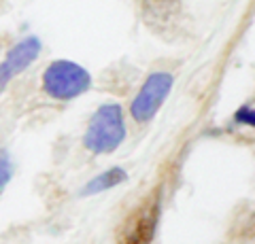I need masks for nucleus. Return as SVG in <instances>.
<instances>
[{"mask_svg":"<svg viewBox=\"0 0 255 244\" xmlns=\"http://www.w3.org/2000/svg\"><path fill=\"white\" fill-rule=\"evenodd\" d=\"M126 138L124 111L115 102H107L90 119V125L83 134V145L94 155L113 153Z\"/></svg>","mask_w":255,"mask_h":244,"instance_id":"obj_1","label":"nucleus"},{"mask_svg":"<svg viewBox=\"0 0 255 244\" xmlns=\"http://www.w3.org/2000/svg\"><path fill=\"white\" fill-rule=\"evenodd\" d=\"M90 73L70 60H55L43 75V89L53 100H75L90 89Z\"/></svg>","mask_w":255,"mask_h":244,"instance_id":"obj_2","label":"nucleus"},{"mask_svg":"<svg viewBox=\"0 0 255 244\" xmlns=\"http://www.w3.org/2000/svg\"><path fill=\"white\" fill-rule=\"evenodd\" d=\"M159 212H162V198L159 191H153L117 227V244H151L157 232Z\"/></svg>","mask_w":255,"mask_h":244,"instance_id":"obj_3","label":"nucleus"},{"mask_svg":"<svg viewBox=\"0 0 255 244\" xmlns=\"http://www.w3.org/2000/svg\"><path fill=\"white\" fill-rule=\"evenodd\" d=\"M172 83H174V79L168 73H162V70L151 73L130 104L132 119L136 123H147L153 119L157 111L162 108V104L166 102V98H168Z\"/></svg>","mask_w":255,"mask_h":244,"instance_id":"obj_4","label":"nucleus"},{"mask_svg":"<svg viewBox=\"0 0 255 244\" xmlns=\"http://www.w3.org/2000/svg\"><path fill=\"white\" fill-rule=\"evenodd\" d=\"M38 53H41V41L36 36H28L15 45L4 56V60L0 62V89L34 64Z\"/></svg>","mask_w":255,"mask_h":244,"instance_id":"obj_5","label":"nucleus"},{"mask_svg":"<svg viewBox=\"0 0 255 244\" xmlns=\"http://www.w3.org/2000/svg\"><path fill=\"white\" fill-rule=\"evenodd\" d=\"M142 15H145L147 26L157 32H166L174 28V23L181 17V0H145Z\"/></svg>","mask_w":255,"mask_h":244,"instance_id":"obj_6","label":"nucleus"},{"mask_svg":"<svg viewBox=\"0 0 255 244\" xmlns=\"http://www.w3.org/2000/svg\"><path fill=\"white\" fill-rule=\"evenodd\" d=\"M126 172L122 168H111L107 172H102V174L94 176L90 183L83 187V195H94V193H102V191H109L111 187H117L119 183H124L126 180Z\"/></svg>","mask_w":255,"mask_h":244,"instance_id":"obj_7","label":"nucleus"},{"mask_svg":"<svg viewBox=\"0 0 255 244\" xmlns=\"http://www.w3.org/2000/svg\"><path fill=\"white\" fill-rule=\"evenodd\" d=\"M13 174V163H11V157L6 155L4 151H0V193L4 191L6 183L11 180Z\"/></svg>","mask_w":255,"mask_h":244,"instance_id":"obj_8","label":"nucleus"},{"mask_svg":"<svg viewBox=\"0 0 255 244\" xmlns=\"http://www.w3.org/2000/svg\"><path fill=\"white\" fill-rule=\"evenodd\" d=\"M234 121H236V123H241V125H253V121H255L253 108H251V106H247V104L241 106V111L234 115Z\"/></svg>","mask_w":255,"mask_h":244,"instance_id":"obj_9","label":"nucleus"}]
</instances>
